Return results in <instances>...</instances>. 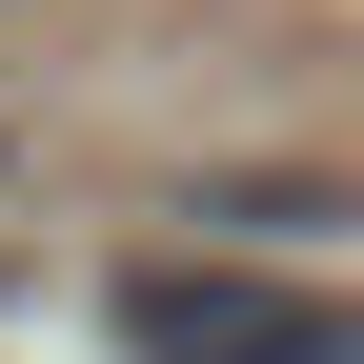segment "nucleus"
Masks as SVG:
<instances>
[{
  "label": "nucleus",
  "instance_id": "f257e3e1",
  "mask_svg": "<svg viewBox=\"0 0 364 364\" xmlns=\"http://www.w3.org/2000/svg\"><path fill=\"white\" fill-rule=\"evenodd\" d=\"M122 364H364V304L263 263H122Z\"/></svg>",
  "mask_w": 364,
  "mask_h": 364
}]
</instances>
